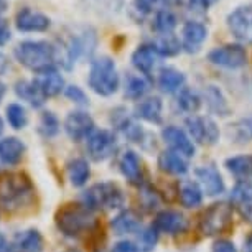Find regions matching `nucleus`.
<instances>
[{
  "mask_svg": "<svg viewBox=\"0 0 252 252\" xmlns=\"http://www.w3.org/2000/svg\"><path fill=\"white\" fill-rule=\"evenodd\" d=\"M35 198V188L23 173H5L0 177V206L7 211H22Z\"/></svg>",
  "mask_w": 252,
  "mask_h": 252,
  "instance_id": "1",
  "label": "nucleus"
},
{
  "mask_svg": "<svg viewBox=\"0 0 252 252\" xmlns=\"http://www.w3.org/2000/svg\"><path fill=\"white\" fill-rule=\"evenodd\" d=\"M13 56L23 68L36 74L56 66V46L43 40L20 41L13 50Z\"/></svg>",
  "mask_w": 252,
  "mask_h": 252,
  "instance_id": "2",
  "label": "nucleus"
},
{
  "mask_svg": "<svg viewBox=\"0 0 252 252\" xmlns=\"http://www.w3.org/2000/svg\"><path fill=\"white\" fill-rule=\"evenodd\" d=\"M88 84L99 96H112L119 89V74L116 63L109 56H99L91 61Z\"/></svg>",
  "mask_w": 252,
  "mask_h": 252,
  "instance_id": "3",
  "label": "nucleus"
},
{
  "mask_svg": "<svg viewBox=\"0 0 252 252\" xmlns=\"http://www.w3.org/2000/svg\"><path fill=\"white\" fill-rule=\"evenodd\" d=\"M56 226L64 236L78 237L81 234L93 231L96 226V220L91 215V209H88L84 204H68L61 208L56 215Z\"/></svg>",
  "mask_w": 252,
  "mask_h": 252,
  "instance_id": "4",
  "label": "nucleus"
},
{
  "mask_svg": "<svg viewBox=\"0 0 252 252\" xmlns=\"http://www.w3.org/2000/svg\"><path fill=\"white\" fill-rule=\"evenodd\" d=\"M124 196L117 185L114 183H96L83 194V204L88 209H101V208H119L122 206Z\"/></svg>",
  "mask_w": 252,
  "mask_h": 252,
  "instance_id": "5",
  "label": "nucleus"
},
{
  "mask_svg": "<svg viewBox=\"0 0 252 252\" xmlns=\"http://www.w3.org/2000/svg\"><path fill=\"white\" fill-rule=\"evenodd\" d=\"M232 222V206L227 203H216L206 209L199 221V229L206 236H216L224 232Z\"/></svg>",
  "mask_w": 252,
  "mask_h": 252,
  "instance_id": "6",
  "label": "nucleus"
},
{
  "mask_svg": "<svg viewBox=\"0 0 252 252\" xmlns=\"http://www.w3.org/2000/svg\"><path fill=\"white\" fill-rule=\"evenodd\" d=\"M227 28L241 43H252V5L237 7L227 15Z\"/></svg>",
  "mask_w": 252,
  "mask_h": 252,
  "instance_id": "7",
  "label": "nucleus"
},
{
  "mask_svg": "<svg viewBox=\"0 0 252 252\" xmlns=\"http://www.w3.org/2000/svg\"><path fill=\"white\" fill-rule=\"evenodd\" d=\"M208 60L221 68L237 69L247 64V51L241 45H224L209 51Z\"/></svg>",
  "mask_w": 252,
  "mask_h": 252,
  "instance_id": "8",
  "label": "nucleus"
},
{
  "mask_svg": "<svg viewBox=\"0 0 252 252\" xmlns=\"http://www.w3.org/2000/svg\"><path fill=\"white\" fill-rule=\"evenodd\" d=\"M86 149L94 161H104L116 150V137L109 130H94L88 137Z\"/></svg>",
  "mask_w": 252,
  "mask_h": 252,
  "instance_id": "9",
  "label": "nucleus"
},
{
  "mask_svg": "<svg viewBox=\"0 0 252 252\" xmlns=\"http://www.w3.org/2000/svg\"><path fill=\"white\" fill-rule=\"evenodd\" d=\"M64 132L68 134L71 140L79 142L88 139L94 132V121L88 112L84 111H73L64 119Z\"/></svg>",
  "mask_w": 252,
  "mask_h": 252,
  "instance_id": "10",
  "label": "nucleus"
},
{
  "mask_svg": "<svg viewBox=\"0 0 252 252\" xmlns=\"http://www.w3.org/2000/svg\"><path fill=\"white\" fill-rule=\"evenodd\" d=\"M51 25V20L45 13L33 10V8H22L15 15V27L18 32L23 33H35V32H46Z\"/></svg>",
  "mask_w": 252,
  "mask_h": 252,
  "instance_id": "11",
  "label": "nucleus"
},
{
  "mask_svg": "<svg viewBox=\"0 0 252 252\" xmlns=\"http://www.w3.org/2000/svg\"><path fill=\"white\" fill-rule=\"evenodd\" d=\"M187 129L189 132V137L193 140L199 142V144H204V142H209V144H215L218 140V127L216 124L208 117H189L187 119Z\"/></svg>",
  "mask_w": 252,
  "mask_h": 252,
  "instance_id": "12",
  "label": "nucleus"
},
{
  "mask_svg": "<svg viewBox=\"0 0 252 252\" xmlns=\"http://www.w3.org/2000/svg\"><path fill=\"white\" fill-rule=\"evenodd\" d=\"M208 38L206 25L188 20L182 28V48L187 53H196Z\"/></svg>",
  "mask_w": 252,
  "mask_h": 252,
  "instance_id": "13",
  "label": "nucleus"
},
{
  "mask_svg": "<svg viewBox=\"0 0 252 252\" xmlns=\"http://www.w3.org/2000/svg\"><path fill=\"white\" fill-rule=\"evenodd\" d=\"M36 83V86L40 88V91L43 93V96L48 97H55L61 94V91H64V78L60 74V71L56 68L46 69L43 73H38L36 78L33 79Z\"/></svg>",
  "mask_w": 252,
  "mask_h": 252,
  "instance_id": "14",
  "label": "nucleus"
},
{
  "mask_svg": "<svg viewBox=\"0 0 252 252\" xmlns=\"http://www.w3.org/2000/svg\"><path fill=\"white\" fill-rule=\"evenodd\" d=\"M161 137H163L165 144H168L172 147L173 152H177V154L183 155V157H193L194 155V145L193 142L189 140V137L185 134L182 129H178V127H166L161 132Z\"/></svg>",
  "mask_w": 252,
  "mask_h": 252,
  "instance_id": "15",
  "label": "nucleus"
},
{
  "mask_svg": "<svg viewBox=\"0 0 252 252\" xmlns=\"http://www.w3.org/2000/svg\"><path fill=\"white\" fill-rule=\"evenodd\" d=\"M158 51L154 48V45H140L132 53V64L142 74H152L158 63Z\"/></svg>",
  "mask_w": 252,
  "mask_h": 252,
  "instance_id": "16",
  "label": "nucleus"
},
{
  "mask_svg": "<svg viewBox=\"0 0 252 252\" xmlns=\"http://www.w3.org/2000/svg\"><path fill=\"white\" fill-rule=\"evenodd\" d=\"M12 252H41L43 251V237L40 231L27 229L13 237L12 246H8Z\"/></svg>",
  "mask_w": 252,
  "mask_h": 252,
  "instance_id": "17",
  "label": "nucleus"
},
{
  "mask_svg": "<svg viewBox=\"0 0 252 252\" xmlns=\"http://www.w3.org/2000/svg\"><path fill=\"white\" fill-rule=\"evenodd\" d=\"M27 147L17 137H5L0 140V161L3 165H18L23 158Z\"/></svg>",
  "mask_w": 252,
  "mask_h": 252,
  "instance_id": "18",
  "label": "nucleus"
},
{
  "mask_svg": "<svg viewBox=\"0 0 252 252\" xmlns=\"http://www.w3.org/2000/svg\"><path fill=\"white\" fill-rule=\"evenodd\" d=\"M15 94L18 99L30 104L32 107H41L46 102V97L43 93L40 91V88L36 86L35 81L30 79H18L15 83Z\"/></svg>",
  "mask_w": 252,
  "mask_h": 252,
  "instance_id": "19",
  "label": "nucleus"
},
{
  "mask_svg": "<svg viewBox=\"0 0 252 252\" xmlns=\"http://www.w3.org/2000/svg\"><path fill=\"white\" fill-rule=\"evenodd\" d=\"M157 231L166 234H178L187 229V220L177 211H161L155 218Z\"/></svg>",
  "mask_w": 252,
  "mask_h": 252,
  "instance_id": "20",
  "label": "nucleus"
},
{
  "mask_svg": "<svg viewBox=\"0 0 252 252\" xmlns=\"http://www.w3.org/2000/svg\"><path fill=\"white\" fill-rule=\"evenodd\" d=\"M196 177L201 183L203 189L209 196H216L224 191V182H222L220 172L215 166H203V168L196 170Z\"/></svg>",
  "mask_w": 252,
  "mask_h": 252,
  "instance_id": "21",
  "label": "nucleus"
},
{
  "mask_svg": "<svg viewBox=\"0 0 252 252\" xmlns=\"http://www.w3.org/2000/svg\"><path fill=\"white\" fill-rule=\"evenodd\" d=\"M119 168L121 173L129 180L130 183H140L142 182V163L135 152L126 150L119 158Z\"/></svg>",
  "mask_w": 252,
  "mask_h": 252,
  "instance_id": "22",
  "label": "nucleus"
},
{
  "mask_svg": "<svg viewBox=\"0 0 252 252\" xmlns=\"http://www.w3.org/2000/svg\"><path fill=\"white\" fill-rule=\"evenodd\" d=\"M178 196L185 208H196L203 201V191L199 185L191 180H183L178 183Z\"/></svg>",
  "mask_w": 252,
  "mask_h": 252,
  "instance_id": "23",
  "label": "nucleus"
},
{
  "mask_svg": "<svg viewBox=\"0 0 252 252\" xmlns=\"http://www.w3.org/2000/svg\"><path fill=\"white\" fill-rule=\"evenodd\" d=\"M161 111H163V104H161L158 97L144 99V101H140L135 107L137 117L144 119V121L152 122V124L161 122Z\"/></svg>",
  "mask_w": 252,
  "mask_h": 252,
  "instance_id": "24",
  "label": "nucleus"
},
{
  "mask_svg": "<svg viewBox=\"0 0 252 252\" xmlns=\"http://www.w3.org/2000/svg\"><path fill=\"white\" fill-rule=\"evenodd\" d=\"M158 166L163 172L172 173V175H183V173H187V170H188V165H187V161H185L183 155H180L173 150H165L163 154H160Z\"/></svg>",
  "mask_w": 252,
  "mask_h": 252,
  "instance_id": "25",
  "label": "nucleus"
},
{
  "mask_svg": "<svg viewBox=\"0 0 252 252\" xmlns=\"http://www.w3.org/2000/svg\"><path fill=\"white\" fill-rule=\"evenodd\" d=\"M111 226L116 234H130V232H135L140 227V220L134 211L127 209V211L119 213L114 218Z\"/></svg>",
  "mask_w": 252,
  "mask_h": 252,
  "instance_id": "26",
  "label": "nucleus"
},
{
  "mask_svg": "<svg viewBox=\"0 0 252 252\" xmlns=\"http://www.w3.org/2000/svg\"><path fill=\"white\" fill-rule=\"evenodd\" d=\"M150 89V84L144 76L140 74H129L126 79V86H124V96L132 101H139L147 94Z\"/></svg>",
  "mask_w": 252,
  "mask_h": 252,
  "instance_id": "27",
  "label": "nucleus"
},
{
  "mask_svg": "<svg viewBox=\"0 0 252 252\" xmlns=\"http://www.w3.org/2000/svg\"><path fill=\"white\" fill-rule=\"evenodd\" d=\"M185 83V76L183 73H180L175 68H163L160 71L158 76V86L163 93L172 94L175 91H180Z\"/></svg>",
  "mask_w": 252,
  "mask_h": 252,
  "instance_id": "28",
  "label": "nucleus"
},
{
  "mask_svg": "<svg viewBox=\"0 0 252 252\" xmlns=\"http://www.w3.org/2000/svg\"><path fill=\"white\" fill-rule=\"evenodd\" d=\"M89 175H91V170H89L88 161L84 158H74L69 161L68 178L71 185H74V187H83L89 180Z\"/></svg>",
  "mask_w": 252,
  "mask_h": 252,
  "instance_id": "29",
  "label": "nucleus"
},
{
  "mask_svg": "<svg viewBox=\"0 0 252 252\" xmlns=\"http://www.w3.org/2000/svg\"><path fill=\"white\" fill-rule=\"evenodd\" d=\"M177 3H182V0H134L132 2V7L134 10L139 13L140 17L150 15V13H157L161 8L177 5Z\"/></svg>",
  "mask_w": 252,
  "mask_h": 252,
  "instance_id": "30",
  "label": "nucleus"
},
{
  "mask_svg": "<svg viewBox=\"0 0 252 252\" xmlns=\"http://www.w3.org/2000/svg\"><path fill=\"white\" fill-rule=\"evenodd\" d=\"M175 27H177V17H175V13L172 10L161 8V10L155 13L152 28L157 33H160V35H170L175 30Z\"/></svg>",
  "mask_w": 252,
  "mask_h": 252,
  "instance_id": "31",
  "label": "nucleus"
},
{
  "mask_svg": "<svg viewBox=\"0 0 252 252\" xmlns=\"http://www.w3.org/2000/svg\"><path fill=\"white\" fill-rule=\"evenodd\" d=\"M227 170L237 178H247L252 175V155H237L226 161Z\"/></svg>",
  "mask_w": 252,
  "mask_h": 252,
  "instance_id": "32",
  "label": "nucleus"
},
{
  "mask_svg": "<svg viewBox=\"0 0 252 252\" xmlns=\"http://www.w3.org/2000/svg\"><path fill=\"white\" fill-rule=\"evenodd\" d=\"M114 126H116L117 129L121 130L127 139H130L132 142H139L142 139V129L134 121H132L129 116H127L126 112H124L122 116H116Z\"/></svg>",
  "mask_w": 252,
  "mask_h": 252,
  "instance_id": "33",
  "label": "nucleus"
},
{
  "mask_svg": "<svg viewBox=\"0 0 252 252\" xmlns=\"http://www.w3.org/2000/svg\"><path fill=\"white\" fill-rule=\"evenodd\" d=\"M177 102H178V107L182 109V111L189 112V114H194L199 109V106H201V99H199L198 93L193 91V89H189V88L180 89Z\"/></svg>",
  "mask_w": 252,
  "mask_h": 252,
  "instance_id": "34",
  "label": "nucleus"
},
{
  "mask_svg": "<svg viewBox=\"0 0 252 252\" xmlns=\"http://www.w3.org/2000/svg\"><path fill=\"white\" fill-rule=\"evenodd\" d=\"M5 114H7V121H8V124H10L12 129L22 130V129H25V127H27L28 116H27L25 107H23L22 104H17V102L8 104Z\"/></svg>",
  "mask_w": 252,
  "mask_h": 252,
  "instance_id": "35",
  "label": "nucleus"
},
{
  "mask_svg": "<svg viewBox=\"0 0 252 252\" xmlns=\"http://www.w3.org/2000/svg\"><path fill=\"white\" fill-rule=\"evenodd\" d=\"M38 132L45 137V139H51L60 132V121L53 112L45 111L41 112L40 121H38Z\"/></svg>",
  "mask_w": 252,
  "mask_h": 252,
  "instance_id": "36",
  "label": "nucleus"
},
{
  "mask_svg": "<svg viewBox=\"0 0 252 252\" xmlns=\"http://www.w3.org/2000/svg\"><path fill=\"white\" fill-rule=\"evenodd\" d=\"M154 48L158 51L160 56H173L177 55L180 48H182V45H180V41L177 40V36L175 35H160L157 38V41H154Z\"/></svg>",
  "mask_w": 252,
  "mask_h": 252,
  "instance_id": "37",
  "label": "nucleus"
},
{
  "mask_svg": "<svg viewBox=\"0 0 252 252\" xmlns=\"http://www.w3.org/2000/svg\"><path fill=\"white\" fill-rule=\"evenodd\" d=\"M206 102L211 111H215L221 116H226L227 114V104H226V99L222 96V93L218 89L216 86H209L208 91H206Z\"/></svg>",
  "mask_w": 252,
  "mask_h": 252,
  "instance_id": "38",
  "label": "nucleus"
},
{
  "mask_svg": "<svg viewBox=\"0 0 252 252\" xmlns=\"http://www.w3.org/2000/svg\"><path fill=\"white\" fill-rule=\"evenodd\" d=\"M157 239H158V231L155 226L147 227L145 231H142V234L139 236V246L144 252H149L155 247Z\"/></svg>",
  "mask_w": 252,
  "mask_h": 252,
  "instance_id": "39",
  "label": "nucleus"
},
{
  "mask_svg": "<svg viewBox=\"0 0 252 252\" xmlns=\"http://www.w3.org/2000/svg\"><path fill=\"white\" fill-rule=\"evenodd\" d=\"M232 201L237 203L239 206L247 201H252V185L249 182L237 183L234 191H232Z\"/></svg>",
  "mask_w": 252,
  "mask_h": 252,
  "instance_id": "40",
  "label": "nucleus"
},
{
  "mask_svg": "<svg viewBox=\"0 0 252 252\" xmlns=\"http://www.w3.org/2000/svg\"><path fill=\"white\" fill-rule=\"evenodd\" d=\"M64 96L68 97L71 102L78 104V106H88L89 104L86 93H84L79 86H76V84H71V86L64 89Z\"/></svg>",
  "mask_w": 252,
  "mask_h": 252,
  "instance_id": "41",
  "label": "nucleus"
},
{
  "mask_svg": "<svg viewBox=\"0 0 252 252\" xmlns=\"http://www.w3.org/2000/svg\"><path fill=\"white\" fill-rule=\"evenodd\" d=\"M10 40H12L10 23H8L7 18L0 17V48H2V46H5Z\"/></svg>",
  "mask_w": 252,
  "mask_h": 252,
  "instance_id": "42",
  "label": "nucleus"
},
{
  "mask_svg": "<svg viewBox=\"0 0 252 252\" xmlns=\"http://www.w3.org/2000/svg\"><path fill=\"white\" fill-rule=\"evenodd\" d=\"M216 0H188V5L191 10L196 12H206L209 10V7L215 5Z\"/></svg>",
  "mask_w": 252,
  "mask_h": 252,
  "instance_id": "43",
  "label": "nucleus"
},
{
  "mask_svg": "<svg viewBox=\"0 0 252 252\" xmlns=\"http://www.w3.org/2000/svg\"><path fill=\"white\" fill-rule=\"evenodd\" d=\"M111 252H139V247L130 241H121L117 244H114Z\"/></svg>",
  "mask_w": 252,
  "mask_h": 252,
  "instance_id": "44",
  "label": "nucleus"
},
{
  "mask_svg": "<svg viewBox=\"0 0 252 252\" xmlns=\"http://www.w3.org/2000/svg\"><path fill=\"white\" fill-rule=\"evenodd\" d=\"M213 252H236V247L229 241H218L213 246Z\"/></svg>",
  "mask_w": 252,
  "mask_h": 252,
  "instance_id": "45",
  "label": "nucleus"
},
{
  "mask_svg": "<svg viewBox=\"0 0 252 252\" xmlns=\"http://www.w3.org/2000/svg\"><path fill=\"white\" fill-rule=\"evenodd\" d=\"M241 213L247 221L252 222V201H247L244 204H241Z\"/></svg>",
  "mask_w": 252,
  "mask_h": 252,
  "instance_id": "46",
  "label": "nucleus"
},
{
  "mask_svg": "<svg viewBox=\"0 0 252 252\" xmlns=\"http://www.w3.org/2000/svg\"><path fill=\"white\" fill-rule=\"evenodd\" d=\"M7 69H8V58L0 51V76L5 74Z\"/></svg>",
  "mask_w": 252,
  "mask_h": 252,
  "instance_id": "47",
  "label": "nucleus"
},
{
  "mask_svg": "<svg viewBox=\"0 0 252 252\" xmlns=\"http://www.w3.org/2000/svg\"><path fill=\"white\" fill-rule=\"evenodd\" d=\"M8 249V246H7V239H5V236L0 232V252H5Z\"/></svg>",
  "mask_w": 252,
  "mask_h": 252,
  "instance_id": "48",
  "label": "nucleus"
},
{
  "mask_svg": "<svg viewBox=\"0 0 252 252\" xmlns=\"http://www.w3.org/2000/svg\"><path fill=\"white\" fill-rule=\"evenodd\" d=\"M8 5H10L8 0H0V15H3L8 10Z\"/></svg>",
  "mask_w": 252,
  "mask_h": 252,
  "instance_id": "49",
  "label": "nucleus"
},
{
  "mask_svg": "<svg viewBox=\"0 0 252 252\" xmlns=\"http://www.w3.org/2000/svg\"><path fill=\"white\" fill-rule=\"evenodd\" d=\"M244 251H246V252H252V234L247 236L246 244H244Z\"/></svg>",
  "mask_w": 252,
  "mask_h": 252,
  "instance_id": "50",
  "label": "nucleus"
},
{
  "mask_svg": "<svg viewBox=\"0 0 252 252\" xmlns=\"http://www.w3.org/2000/svg\"><path fill=\"white\" fill-rule=\"evenodd\" d=\"M5 93H7V86L0 81V104H2L3 97H5Z\"/></svg>",
  "mask_w": 252,
  "mask_h": 252,
  "instance_id": "51",
  "label": "nucleus"
},
{
  "mask_svg": "<svg viewBox=\"0 0 252 252\" xmlns=\"http://www.w3.org/2000/svg\"><path fill=\"white\" fill-rule=\"evenodd\" d=\"M3 129H5V126H3V119L0 117V134L3 132Z\"/></svg>",
  "mask_w": 252,
  "mask_h": 252,
  "instance_id": "52",
  "label": "nucleus"
},
{
  "mask_svg": "<svg viewBox=\"0 0 252 252\" xmlns=\"http://www.w3.org/2000/svg\"><path fill=\"white\" fill-rule=\"evenodd\" d=\"M64 252H78V251H64Z\"/></svg>",
  "mask_w": 252,
  "mask_h": 252,
  "instance_id": "53",
  "label": "nucleus"
}]
</instances>
